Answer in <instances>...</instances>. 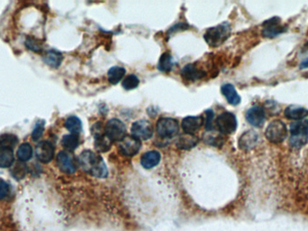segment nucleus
Segmentation results:
<instances>
[{
    "mask_svg": "<svg viewBox=\"0 0 308 231\" xmlns=\"http://www.w3.org/2000/svg\"><path fill=\"white\" fill-rule=\"evenodd\" d=\"M172 66H173V58L170 55V53H164L159 58V63H158V69L159 72H169Z\"/></svg>",
    "mask_w": 308,
    "mask_h": 231,
    "instance_id": "29",
    "label": "nucleus"
},
{
    "mask_svg": "<svg viewBox=\"0 0 308 231\" xmlns=\"http://www.w3.org/2000/svg\"><path fill=\"white\" fill-rule=\"evenodd\" d=\"M94 136H95V147L96 151L100 153H106L107 151H109L112 146V141L106 136L105 133L103 134L101 132L97 131L96 133H94Z\"/></svg>",
    "mask_w": 308,
    "mask_h": 231,
    "instance_id": "20",
    "label": "nucleus"
},
{
    "mask_svg": "<svg viewBox=\"0 0 308 231\" xmlns=\"http://www.w3.org/2000/svg\"><path fill=\"white\" fill-rule=\"evenodd\" d=\"M54 146L49 141H42L38 143L35 148L36 158L43 164H48L54 157Z\"/></svg>",
    "mask_w": 308,
    "mask_h": 231,
    "instance_id": "12",
    "label": "nucleus"
},
{
    "mask_svg": "<svg viewBox=\"0 0 308 231\" xmlns=\"http://www.w3.org/2000/svg\"><path fill=\"white\" fill-rule=\"evenodd\" d=\"M139 84L140 80L135 74H130V75L126 76L122 82V86L126 91H131V90L136 89L137 87L139 86Z\"/></svg>",
    "mask_w": 308,
    "mask_h": 231,
    "instance_id": "31",
    "label": "nucleus"
},
{
    "mask_svg": "<svg viewBox=\"0 0 308 231\" xmlns=\"http://www.w3.org/2000/svg\"><path fill=\"white\" fill-rule=\"evenodd\" d=\"M308 58L303 61L300 64V69H308Z\"/></svg>",
    "mask_w": 308,
    "mask_h": 231,
    "instance_id": "37",
    "label": "nucleus"
},
{
    "mask_svg": "<svg viewBox=\"0 0 308 231\" xmlns=\"http://www.w3.org/2000/svg\"><path fill=\"white\" fill-rule=\"evenodd\" d=\"M181 75L188 81H198L205 76V72L194 64H188L182 69Z\"/></svg>",
    "mask_w": 308,
    "mask_h": 231,
    "instance_id": "19",
    "label": "nucleus"
},
{
    "mask_svg": "<svg viewBox=\"0 0 308 231\" xmlns=\"http://www.w3.org/2000/svg\"><path fill=\"white\" fill-rule=\"evenodd\" d=\"M119 143V151L121 154L128 157L136 155L142 147L141 140L137 139L135 136H125Z\"/></svg>",
    "mask_w": 308,
    "mask_h": 231,
    "instance_id": "11",
    "label": "nucleus"
},
{
    "mask_svg": "<svg viewBox=\"0 0 308 231\" xmlns=\"http://www.w3.org/2000/svg\"><path fill=\"white\" fill-rule=\"evenodd\" d=\"M131 133L137 139L148 140L154 135V126L145 119L135 121L131 126Z\"/></svg>",
    "mask_w": 308,
    "mask_h": 231,
    "instance_id": "9",
    "label": "nucleus"
},
{
    "mask_svg": "<svg viewBox=\"0 0 308 231\" xmlns=\"http://www.w3.org/2000/svg\"><path fill=\"white\" fill-rule=\"evenodd\" d=\"M77 163L80 168L96 178H106L108 175V170L104 160L99 154L90 150H85L79 154Z\"/></svg>",
    "mask_w": 308,
    "mask_h": 231,
    "instance_id": "1",
    "label": "nucleus"
},
{
    "mask_svg": "<svg viewBox=\"0 0 308 231\" xmlns=\"http://www.w3.org/2000/svg\"><path fill=\"white\" fill-rule=\"evenodd\" d=\"M63 54L56 50H49L44 56L45 63L52 68H58L63 62Z\"/></svg>",
    "mask_w": 308,
    "mask_h": 231,
    "instance_id": "23",
    "label": "nucleus"
},
{
    "mask_svg": "<svg viewBox=\"0 0 308 231\" xmlns=\"http://www.w3.org/2000/svg\"><path fill=\"white\" fill-rule=\"evenodd\" d=\"M44 121H38L36 125L34 126V131L32 133V139L34 141H38L42 135L44 134Z\"/></svg>",
    "mask_w": 308,
    "mask_h": 231,
    "instance_id": "33",
    "label": "nucleus"
},
{
    "mask_svg": "<svg viewBox=\"0 0 308 231\" xmlns=\"http://www.w3.org/2000/svg\"><path fill=\"white\" fill-rule=\"evenodd\" d=\"M18 143L17 136L12 134H4L0 135V148H10L13 149Z\"/></svg>",
    "mask_w": 308,
    "mask_h": 231,
    "instance_id": "30",
    "label": "nucleus"
},
{
    "mask_svg": "<svg viewBox=\"0 0 308 231\" xmlns=\"http://www.w3.org/2000/svg\"><path fill=\"white\" fill-rule=\"evenodd\" d=\"M56 164L58 168L66 174H73L77 170V164L72 154L65 151H61L57 154Z\"/></svg>",
    "mask_w": 308,
    "mask_h": 231,
    "instance_id": "10",
    "label": "nucleus"
},
{
    "mask_svg": "<svg viewBox=\"0 0 308 231\" xmlns=\"http://www.w3.org/2000/svg\"><path fill=\"white\" fill-rule=\"evenodd\" d=\"M105 134L112 142H121L125 137L126 126L120 119L112 118L105 125Z\"/></svg>",
    "mask_w": 308,
    "mask_h": 231,
    "instance_id": "6",
    "label": "nucleus"
},
{
    "mask_svg": "<svg viewBox=\"0 0 308 231\" xmlns=\"http://www.w3.org/2000/svg\"><path fill=\"white\" fill-rule=\"evenodd\" d=\"M34 154L33 147L29 143H24L21 144L18 149H17V158L19 159L21 162H27L30 159L32 158Z\"/></svg>",
    "mask_w": 308,
    "mask_h": 231,
    "instance_id": "26",
    "label": "nucleus"
},
{
    "mask_svg": "<svg viewBox=\"0 0 308 231\" xmlns=\"http://www.w3.org/2000/svg\"><path fill=\"white\" fill-rule=\"evenodd\" d=\"M198 141L199 139L198 136L185 134L178 137V139L176 141V145L179 149L189 150L195 147L198 144Z\"/></svg>",
    "mask_w": 308,
    "mask_h": 231,
    "instance_id": "21",
    "label": "nucleus"
},
{
    "mask_svg": "<svg viewBox=\"0 0 308 231\" xmlns=\"http://www.w3.org/2000/svg\"><path fill=\"white\" fill-rule=\"evenodd\" d=\"M64 125L65 127L74 135H78L82 131L81 120L76 116H72L68 117Z\"/></svg>",
    "mask_w": 308,
    "mask_h": 231,
    "instance_id": "24",
    "label": "nucleus"
},
{
    "mask_svg": "<svg viewBox=\"0 0 308 231\" xmlns=\"http://www.w3.org/2000/svg\"><path fill=\"white\" fill-rule=\"evenodd\" d=\"M289 144L294 148H301L308 141V119L295 121L289 127Z\"/></svg>",
    "mask_w": 308,
    "mask_h": 231,
    "instance_id": "2",
    "label": "nucleus"
},
{
    "mask_svg": "<svg viewBox=\"0 0 308 231\" xmlns=\"http://www.w3.org/2000/svg\"><path fill=\"white\" fill-rule=\"evenodd\" d=\"M231 25L227 22H224L215 27L209 28L204 34V38L210 46L217 47L225 43L231 34Z\"/></svg>",
    "mask_w": 308,
    "mask_h": 231,
    "instance_id": "3",
    "label": "nucleus"
},
{
    "mask_svg": "<svg viewBox=\"0 0 308 231\" xmlns=\"http://www.w3.org/2000/svg\"><path fill=\"white\" fill-rule=\"evenodd\" d=\"M9 190V184L3 179H0V201L4 200L8 195Z\"/></svg>",
    "mask_w": 308,
    "mask_h": 231,
    "instance_id": "36",
    "label": "nucleus"
},
{
    "mask_svg": "<svg viewBox=\"0 0 308 231\" xmlns=\"http://www.w3.org/2000/svg\"><path fill=\"white\" fill-rule=\"evenodd\" d=\"M287 30V26L282 24L281 19L277 16L265 21L262 24V35L267 38L277 37L279 34L285 33Z\"/></svg>",
    "mask_w": 308,
    "mask_h": 231,
    "instance_id": "8",
    "label": "nucleus"
},
{
    "mask_svg": "<svg viewBox=\"0 0 308 231\" xmlns=\"http://www.w3.org/2000/svg\"><path fill=\"white\" fill-rule=\"evenodd\" d=\"M221 92L223 95L226 97L229 104L232 106H237L241 103V97L236 92L235 88L230 83H227L223 85L221 88Z\"/></svg>",
    "mask_w": 308,
    "mask_h": 231,
    "instance_id": "18",
    "label": "nucleus"
},
{
    "mask_svg": "<svg viewBox=\"0 0 308 231\" xmlns=\"http://www.w3.org/2000/svg\"><path fill=\"white\" fill-rule=\"evenodd\" d=\"M204 124V117L201 116H188L182 120V129L185 134L194 135L201 128Z\"/></svg>",
    "mask_w": 308,
    "mask_h": 231,
    "instance_id": "14",
    "label": "nucleus"
},
{
    "mask_svg": "<svg viewBox=\"0 0 308 231\" xmlns=\"http://www.w3.org/2000/svg\"><path fill=\"white\" fill-rule=\"evenodd\" d=\"M15 163V154L13 149L10 148H0V167L9 168Z\"/></svg>",
    "mask_w": 308,
    "mask_h": 231,
    "instance_id": "22",
    "label": "nucleus"
},
{
    "mask_svg": "<svg viewBox=\"0 0 308 231\" xmlns=\"http://www.w3.org/2000/svg\"><path fill=\"white\" fill-rule=\"evenodd\" d=\"M62 144L67 151L73 152L74 150L77 149V147L79 144V138H78L77 135H74V134L65 135L62 140Z\"/></svg>",
    "mask_w": 308,
    "mask_h": 231,
    "instance_id": "27",
    "label": "nucleus"
},
{
    "mask_svg": "<svg viewBox=\"0 0 308 231\" xmlns=\"http://www.w3.org/2000/svg\"><path fill=\"white\" fill-rule=\"evenodd\" d=\"M25 45L27 48L34 53H40L42 51L41 43H39L37 39L34 38V37H27L25 41Z\"/></svg>",
    "mask_w": 308,
    "mask_h": 231,
    "instance_id": "32",
    "label": "nucleus"
},
{
    "mask_svg": "<svg viewBox=\"0 0 308 231\" xmlns=\"http://www.w3.org/2000/svg\"><path fill=\"white\" fill-rule=\"evenodd\" d=\"M285 116L289 119L299 121L303 120L308 116V111L303 107L291 105L285 110Z\"/></svg>",
    "mask_w": 308,
    "mask_h": 231,
    "instance_id": "17",
    "label": "nucleus"
},
{
    "mask_svg": "<svg viewBox=\"0 0 308 231\" xmlns=\"http://www.w3.org/2000/svg\"><path fill=\"white\" fill-rule=\"evenodd\" d=\"M160 158L161 155L158 151H149L143 154V156L141 157V164L145 169L154 168L159 164Z\"/></svg>",
    "mask_w": 308,
    "mask_h": 231,
    "instance_id": "16",
    "label": "nucleus"
},
{
    "mask_svg": "<svg viewBox=\"0 0 308 231\" xmlns=\"http://www.w3.org/2000/svg\"><path fill=\"white\" fill-rule=\"evenodd\" d=\"M246 120L255 127H261L266 120L264 109L260 106L251 107L246 112Z\"/></svg>",
    "mask_w": 308,
    "mask_h": 231,
    "instance_id": "13",
    "label": "nucleus"
},
{
    "mask_svg": "<svg viewBox=\"0 0 308 231\" xmlns=\"http://www.w3.org/2000/svg\"><path fill=\"white\" fill-rule=\"evenodd\" d=\"M265 135L270 143L280 144L288 136V128L284 122L281 120H274L270 123L265 131Z\"/></svg>",
    "mask_w": 308,
    "mask_h": 231,
    "instance_id": "4",
    "label": "nucleus"
},
{
    "mask_svg": "<svg viewBox=\"0 0 308 231\" xmlns=\"http://www.w3.org/2000/svg\"><path fill=\"white\" fill-rule=\"evenodd\" d=\"M259 140L260 136L255 131H247L244 134H242L239 139V147L244 151L253 149L256 145L259 144Z\"/></svg>",
    "mask_w": 308,
    "mask_h": 231,
    "instance_id": "15",
    "label": "nucleus"
},
{
    "mask_svg": "<svg viewBox=\"0 0 308 231\" xmlns=\"http://www.w3.org/2000/svg\"><path fill=\"white\" fill-rule=\"evenodd\" d=\"M125 72L126 71H125V68L120 67V66H114V67L111 68L110 70L108 71V73H107L108 81L111 84L116 85L118 82H120L123 78L125 77Z\"/></svg>",
    "mask_w": 308,
    "mask_h": 231,
    "instance_id": "25",
    "label": "nucleus"
},
{
    "mask_svg": "<svg viewBox=\"0 0 308 231\" xmlns=\"http://www.w3.org/2000/svg\"><path fill=\"white\" fill-rule=\"evenodd\" d=\"M217 128L224 135H231L237 128V119L231 112H224L218 116L216 120Z\"/></svg>",
    "mask_w": 308,
    "mask_h": 231,
    "instance_id": "7",
    "label": "nucleus"
},
{
    "mask_svg": "<svg viewBox=\"0 0 308 231\" xmlns=\"http://www.w3.org/2000/svg\"><path fill=\"white\" fill-rule=\"evenodd\" d=\"M204 140L210 145H218L223 143L221 135H211V132H207V134L204 135Z\"/></svg>",
    "mask_w": 308,
    "mask_h": 231,
    "instance_id": "34",
    "label": "nucleus"
},
{
    "mask_svg": "<svg viewBox=\"0 0 308 231\" xmlns=\"http://www.w3.org/2000/svg\"><path fill=\"white\" fill-rule=\"evenodd\" d=\"M214 111L212 110H208L206 111V120H205V127L207 132H210L214 130Z\"/></svg>",
    "mask_w": 308,
    "mask_h": 231,
    "instance_id": "35",
    "label": "nucleus"
},
{
    "mask_svg": "<svg viewBox=\"0 0 308 231\" xmlns=\"http://www.w3.org/2000/svg\"><path fill=\"white\" fill-rule=\"evenodd\" d=\"M27 173H28L27 165L24 164V162H21V161L17 162L15 165H13V167L11 169L12 176L16 179L17 181L24 179L26 176Z\"/></svg>",
    "mask_w": 308,
    "mask_h": 231,
    "instance_id": "28",
    "label": "nucleus"
},
{
    "mask_svg": "<svg viewBox=\"0 0 308 231\" xmlns=\"http://www.w3.org/2000/svg\"><path fill=\"white\" fill-rule=\"evenodd\" d=\"M156 131L161 138L175 137L179 131L178 121L171 117H161L157 122Z\"/></svg>",
    "mask_w": 308,
    "mask_h": 231,
    "instance_id": "5",
    "label": "nucleus"
}]
</instances>
